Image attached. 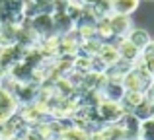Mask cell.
<instances>
[{"label": "cell", "mask_w": 154, "mask_h": 140, "mask_svg": "<svg viewBox=\"0 0 154 140\" xmlns=\"http://www.w3.org/2000/svg\"><path fill=\"white\" fill-rule=\"evenodd\" d=\"M152 117H154V103H152Z\"/></svg>", "instance_id": "cell-16"}, {"label": "cell", "mask_w": 154, "mask_h": 140, "mask_svg": "<svg viewBox=\"0 0 154 140\" xmlns=\"http://www.w3.org/2000/svg\"><path fill=\"white\" fill-rule=\"evenodd\" d=\"M135 140H140V138H135Z\"/></svg>", "instance_id": "cell-17"}, {"label": "cell", "mask_w": 154, "mask_h": 140, "mask_svg": "<svg viewBox=\"0 0 154 140\" xmlns=\"http://www.w3.org/2000/svg\"><path fill=\"white\" fill-rule=\"evenodd\" d=\"M90 10L94 12L96 18H109L113 14V4L111 0H94V4L90 6Z\"/></svg>", "instance_id": "cell-11"}, {"label": "cell", "mask_w": 154, "mask_h": 140, "mask_svg": "<svg viewBox=\"0 0 154 140\" xmlns=\"http://www.w3.org/2000/svg\"><path fill=\"white\" fill-rule=\"evenodd\" d=\"M127 39L133 43V45H137V47H139L140 51H143V49H146V47H148V43L152 41L150 33H148L146 29H139V27H133V29L129 31Z\"/></svg>", "instance_id": "cell-8"}, {"label": "cell", "mask_w": 154, "mask_h": 140, "mask_svg": "<svg viewBox=\"0 0 154 140\" xmlns=\"http://www.w3.org/2000/svg\"><path fill=\"white\" fill-rule=\"evenodd\" d=\"M139 138L140 140H154V117H150V119H146V121L140 123Z\"/></svg>", "instance_id": "cell-13"}, {"label": "cell", "mask_w": 154, "mask_h": 140, "mask_svg": "<svg viewBox=\"0 0 154 140\" xmlns=\"http://www.w3.org/2000/svg\"><path fill=\"white\" fill-rule=\"evenodd\" d=\"M100 94H102L103 99H109V101H121V97H123L125 94V88L121 82H117V80H105V84L102 86V90H100Z\"/></svg>", "instance_id": "cell-7"}, {"label": "cell", "mask_w": 154, "mask_h": 140, "mask_svg": "<svg viewBox=\"0 0 154 140\" xmlns=\"http://www.w3.org/2000/svg\"><path fill=\"white\" fill-rule=\"evenodd\" d=\"M150 82H152V76L146 74L140 66H133V68L123 76V80H121L123 88L125 90H131V91H144Z\"/></svg>", "instance_id": "cell-2"}, {"label": "cell", "mask_w": 154, "mask_h": 140, "mask_svg": "<svg viewBox=\"0 0 154 140\" xmlns=\"http://www.w3.org/2000/svg\"><path fill=\"white\" fill-rule=\"evenodd\" d=\"M139 2L140 0H111L113 12L115 14H125V16H131L139 8Z\"/></svg>", "instance_id": "cell-10"}, {"label": "cell", "mask_w": 154, "mask_h": 140, "mask_svg": "<svg viewBox=\"0 0 154 140\" xmlns=\"http://www.w3.org/2000/svg\"><path fill=\"white\" fill-rule=\"evenodd\" d=\"M12 140H22V138H20V136H14V138H12Z\"/></svg>", "instance_id": "cell-15"}, {"label": "cell", "mask_w": 154, "mask_h": 140, "mask_svg": "<svg viewBox=\"0 0 154 140\" xmlns=\"http://www.w3.org/2000/svg\"><path fill=\"white\" fill-rule=\"evenodd\" d=\"M131 113L135 115V117L139 119L140 123H143V121H146V119H150V117H152V103L144 99V101H143V103H139V105H137L135 109L131 111Z\"/></svg>", "instance_id": "cell-12"}, {"label": "cell", "mask_w": 154, "mask_h": 140, "mask_svg": "<svg viewBox=\"0 0 154 140\" xmlns=\"http://www.w3.org/2000/svg\"><path fill=\"white\" fill-rule=\"evenodd\" d=\"M117 49H119V55H121V61H125V62H131V64H135L137 61L140 58V53L143 51L139 49L137 45H133L131 41H129L127 37H121V39H117Z\"/></svg>", "instance_id": "cell-6"}, {"label": "cell", "mask_w": 154, "mask_h": 140, "mask_svg": "<svg viewBox=\"0 0 154 140\" xmlns=\"http://www.w3.org/2000/svg\"><path fill=\"white\" fill-rule=\"evenodd\" d=\"M29 27L39 35V37H45L49 33H55V22H53L51 14H37L29 19Z\"/></svg>", "instance_id": "cell-3"}, {"label": "cell", "mask_w": 154, "mask_h": 140, "mask_svg": "<svg viewBox=\"0 0 154 140\" xmlns=\"http://www.w3.org/2000/svg\"><path fill=\"white\" fill-rule=\"evenodd\" d=\"M96 37L102 39V41H111V39H115L111 23H109V18H100L98 22H96Z\"/></svg>", "instance_id": "cell-9"}, {"label": "cell", "mask_w": 154, "mask_h": 140, "mask_svg": "<svg viewBox=\"0 0 154 140\" xmlns=\"http://www.w3.org/2000/svg\"><path fill=\"white\" fill-rule=\"evenodd\" d=\"M96 57H98L100 61H102L103 64L107 66V68H111V66H115L117 62L121 61L119 49H117V45H115V43H111V41H103Z\"/></svg>", "instance_id": "cell-5"}, {"label": "cell", "mask_w": 154, "mask_h": 140, "mask_svg": "<svg viewBox=\"0 0 154 140\" xmlns=\"http://www.w3.org/2000/svg\"><path fill=\"white\" fill-rule=\"evenodd\" d=\"M53 4H59V2H68V0H51Z\"/></svg>", "instance_id": "cell-14"}, {"label": "cell", "mask_w": 154, "mask_h": 140, "mask_svg": "<svg viewBox=\"0 0 154 140\" xmlns=\"http://www.w3.org/2000/svg\"><path fill=\"white\" fill-rule=\"evenodd\" d=\"M109 23H111V29H113V35H115V39L127 37L129 31L133 29L131 18H129V16H125V14H115V12H113V14L109 16Z\"/></svg>", "instance_id": "cell-4"}, {"label": "cell", "mask_w": 154, "mask_h": 140, "mask_svg": "<svg viewBox=\"0 0 154 140\" xmlns=\"http://www.w3.org/2000/svg\"><path fill=\"white\" fill-rule=\"evenodd\" d=\"M96 113H98V117L102 119L105 125H115V123H119L123 119V115L127 111L123 109L121 101H109V99L102 97L98 101V105H96Z\"/></svg>", "instance_id": "cell-1"}]
</instances>
